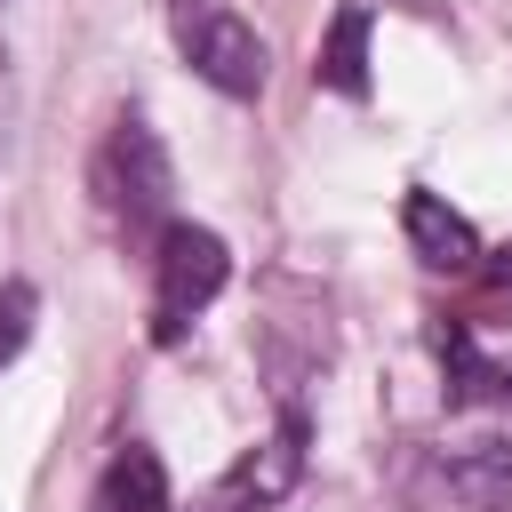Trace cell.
Returning a JSON list of instances; mask_svg holds the SVG:
<instances>
[{
  "label": "cell",
  "instance_id": "cell-1",
  "mask_svg": "<svg viewBox=\"0 0 512 512\" xmlns=\"http://www.w3.org/2000/svg\"><path fill=\"white\" fill-rule=\"evenodd\" d=\"M96 200L120 216V224H168V192H176V168H168V144L144 112H120L96 144V168H88Z\"/></svg>",
  "mask_w": 512,
  "mask_h": 512
},
{
  "label": "cell",
  "instance_id": "cell-2",
  "mask_svg": "<svg viewBox=\"0 0 512 512\" xmlns=\"http://www.w3.org/2000/svg\"><path fill=\"white\" fill-rule=\"evenodd\" d=\"M224 280H232L224 240H216L208 224L168 216V224H160V240H152V336H160V344H176V336L216 304V288H224Z\"/></svg>",
  "mask_w": 512,
  "mask_h": 512
},
{
  "label": "cell",
  "instance_id": "cell-3",
  "mask_svg": "<svg viewBox=\"0 0 512 512\" xmlns=\"http://www.w3.org/2000/svg\"><path fill=\"white\" fill-rule=\"evenodd\" d=\"M176 48H184V64L216 88V96H264V80H272V48H264V32L248 24V16H232L224 0H176Z\"/></svg>",
  "mask_w": 512,
  "mask_h": 512
},
{
  "label": "cell",
  "instance_id": "cell-4",
  "mask_svg": "<svg viewBox=\"0 0 512 512\" xmlns=\"http://www.w3.org/2000/svg\"><path fill=\"white\" fill-rule=\"evenodd\" d=\"M416 496L440 512H504L512 504V440H448L424 448Z\"/></svg>",
  "mask_w": 512,
  "mask_h": 512
},
{
  "label": "cell",
  "instance_id": "cell-5",
  "mask_svg": "<svg viewBox=\"0 0 512 512\" xmlns=\"http://www.w3.org/2000/svg\"><path fill=\"white\" fill-rule=\"evenodd\" d=\"M96 512H176L168 472H160V456H152L144 440H128V448L104 464V480H96Z\"/></svg>",
  "mask_w": 512,
  "mask_h": 512
},
{
  "label": "cell",
  "instance_id": "cell-6",
  "mask_svg": "<svg viewBox=\"0 0 512 512\" xmlns=\"http://www.w3.org/2000/svg\"><path fill=\"white\" fill-rule=\"evenodd\" d=\"M408 240H416V256L424 264H440V272H464L472 256H480V232L456 216V208H440V192H408Z\"/></svg>",
  "mask_w": 512,
  "mask_h": 512
},
{
  "label": "cell",
  "instance_id": "cell-7",
  "mask_svg": "<svg viewBox=\"0 0 512 512\" xmlns=\"http://www.w3.org/2000/svg\"><path fill=\"white\" fill-rule=\"evenodd\" d=\"M312 80H320V88H336V96H368V8H360V0L328 24Z\"/></svg>",
  "mask_w": 512,
  "mask_h": 512
},
{
  "label": "cell",
  "instance_id": "cell-8",
  "mask_svg": "<svg viewBox=\"0 0 512 512\" xmlns=\"http://www.w3.org/2000/svg\"><path fill=\"white\" fill-rule=\"evenodd\" d=\"M32 320H40V288L32 280H0V368L32 344Z\"/></svg>",
  "mask_w": 512,
  "mask_h": 512
},
{
  "label": "cell",
  "instance_id": "cell-9",
  "mask_svg": "<svg viewBox=\"0 0 512 512\" xmlns=\"http://www.w3.org/2000/svg\"><path fill=\"white\" fill-rule=\"evenodd\" d=\"M0 160H8V40H0Z\"/></svg>",
  "mask_w": 512,
  "mask_h": 512
}]
</instances>
